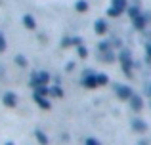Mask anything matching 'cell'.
Segmentation results:
<instances>
[{"label": "cell", "instance_id": "obj_7", "mask_svg": "<svg viewBox=\"0 0 151 145\" xmlns=\"http://www.w3.org/2000/svg\"><path fill=\"white\" fill-rule=\"evenodd\" d=\"M132 88H130V86H117V96L121 97V99H126L128 101L130 97H132Z\"/></svg>", "mask_w": 151, "mask_h": 145}, {"label": "cell", "instance_id": "obj_12", "mask_svg": "<svg viewBox=\"0 0 151 145\" xmlns=\"http://www.w3.org/2000/svg\"><path fill=\"white\" fill-rule=\"evenodd\" d=\"M35 138H37V141L40 143V145H48V136H46L42 130H37V132H35Z\"/></svg>", "mask_w": 151, "mask_h": 145}, {"label": "cell", "instance_id": "obj_14", "mask_svg": "<svg viewBox=\"0 0 151 145\" xmlns=\"http://www.w3.org/2000/svg\"><path fill=\"white\" fill-rule=\"evenodd\" d=\"M48 96H54V97H63V90L59 86H50L48 88Z\"/></svg>", "mask_w": 151, "mask_h": 145}, {"label": "cell", "instance_id": "obj_1", "mask_svg": "<svg viewBox=\"0 0 151 145\" xmlns=\"http://www.w3.org/2000/svg\"><path fill=\"white\" fill-rule=\"evenodd\" d=\"M119 59H121V65H122V71H124V74L128 78H132L134 74H132V57H130V54L128 52H121V56H119Z\"/></svg>", "mask_w": 151, "mask_h": 145}, {"label": "cell", "instance_id": "obj_4", "mask_svg": "<svg viewBox=\"0 0 151 145\" xmlns=\"http://www.w3.org/2000/svg\"><path fill=\"white\" fill-rule=\"evenodd\" d=\"M126 8V0H113V6L107 10V14L111 15V17H119V15L124 11Z\"/></svg>", "mask_w": 151, "mask_h": 145}, {"label": "cell", "instance_id": "obj_17", "mask_svg": "<svg viewBox=\"0 0 151 145\" xmlns=\"http://www.w3.org/2000/svg\"><path fill=\"white\" fill-rule=\"evenodd\" d=\"M103 54V61H109V63H111V61H113L115 59V56H113V52H111V50H107V52H101Z\"/></svg>", "mask_w": 151, "mask_h": 145}, {"label": "cell", "instance_id": "obj_11", "mask_svg": "<svg viewBox=\"0 0 151 145\" xmlns=\"http://www.w3.org/2000/svg\"><path fill=\"white\" fill-rule=\"evenodd\" d=\"M94 29H96L98 34H105L107 33V23L103 21V19H98V21L94 23Z\"/></svg>", "mask_w": 151, "mask_h": 145}, {"label": "cell", "instance_id": "obj_16", "mask_svg": "<svg viewBox=\"0 0 151 145\" xmlns=\"http://www.w3.org/2000/svg\"><path fill=\"white\" fill-rule=\"evenodd\" d=\"M77 10L81 11V14H84V11L88 10V2H86V0H78L77 2Z\"/></svg>", "mask_w": 151, "mask_h": 145}, {"label": "cell", "instance_id": "obj_27", "mask_svg": "<svg viewBox=\"0 0 151 145\" xmlns=\"http://www.w3.org/2000/svg\"><path fill=\"white\" fill-rule=\"evenodd\" d=\"M6 145H14V143H12V141H8V143H6Z\"/></svg>", "mask_w": 151, "mask_h": 145}, {"label": "cell", "instance_id": "obj_13", "mask_svg": "<svg viewBox=\"0 0 151 145\" xmlns=\"http://www.w3.org/2000/svg\"><path fill=\"white\" fill-rule=\"evenodd\" d=\"M23 25H25L29 31H33L35 27H37V21L33 19V15H25V17H23Z\"/></svg>", "mask_w": 151, "mask_h": 145}, {"label": "cell", "instance_id": "obj_6", "mask_svg": "<svg viewBox=\"0 0 151 145\" xmlns=\"http://www.w3.org/2000/svg\"><path fill=\"white\" fill-rule=\"evenodd\" d=\"M2 103L6 105V107H15V105H17V96H15L14 92H6L2 96Z\"/></svg>", "mask_w": 151, "mask_h": 145}, {"label": "cell", "instance_id": "obj_21", "mask_svg": "<svg viewBox=\"0 0 151 145\" xmlns=\"http://www.w3.org/2000/svg\"><path fill=\"white\" fill-rule=\"evenodd\" d=\"M4 50H6V38L0 34V52H4Z\"/></svg>", "mask_w": 151, "mask_h": 145}, {"label": "cell", "instance_id": "obj_5", "mask_svg": "<svg viewBox=\"0 0 151 145\" xmlns=\"http://www.w3.org/2000/svg\"><path fill=\"white\" fill-rule=\"evenodd\" d=\"M130 107H132V111H136V113H140L142 111V107H144V99H142L138 94H132V97H130Z\"/></svg>", "mask_w": 151, "mask_h": 145}, {"label": "cell", "instance_id": "obj_2", "mask_svg": "<svg viewBox=\"0 0 151 145\" xmlns=\"http://www.w3.org/2000/svg\"><path fill=\"white\" fill-rule=\"evenodd\" d=\"M48 82H50V74L44 73V71L35 73L33 76H31V86H33V88H37V86H48Z\"/></svg>", "mask_w": 151, "mask_h": 145}, {"label": "cell", "instance_id": "obj_15", "mask_svg": "<svg viewBox=\"0 0 151 145\" xmlns=\"http://www.w3.org/2000/svg\"><path fill=\"white\" fill-rule=\"evenodd\" d=\"M35 96H48V86H37L35 88Z\"/></svg>", "mask_w": 151, "mask_h": 145}, {"label": "cell", "instance_id": "obj_8", "mask_svg": "<svg viewBox=\"0 0 151 145\" xmlns=\"http://www.w3.org/2000/svg\"><path fill=\"white\" fill-rule=\"evenodd\" d=\"M132 128L136 132H140V134L147 132V124H145V120H142V119H132Z\"/></svg>", "mask_w": 151, "mask_h": 145}, {"label": "cell", "instance_id": "obj_10", "mask_svg": "<svg viewBox=\"0 0 151 145\" xmlns=\"http://www.w3.org/2000/svg\"><path fill=\"white\" fill-rule=\"evenodd\" d=\"M132 21H134V27H136L138 31H142V29H145V21H147V17H144V15H136V17H132Z\"/></svg>", "mask_w": 151, "mask_h": 145}, {"label": "cell", "instance_id": "obj_20", "mask_svg": "<svg viewBox=\"0 0 151 145\" xmlns=\"http://www.w3.org/2000/svg\"><path fill=\"white\" fill-rule=\"evenodd\" d=\"M15 63H19L21 67H25V65H27V59L23 56H17V57H15Z\"/></svg>", "mask_w": 151, "mask_h": 145}, {"label": "cell", "instance_id": "obj_9", "mask_svg": "<svg viewBox=\"0 0 151 145\" xmlns=\"http://www.w3.org/2000/svg\"><path fill=\"white\" fill-rule=\"evenodd\" d=\"M33 97H35V101L38 103V107H40V109H50L48 96H35V94H33Z\"/></svg>", "mask_w": 151, "mask_h": 145}, {"label": "cell", "instance_id": "obj_3", "mask_svg": "<svg viewBox=\"0 0 151 145\" xmlns=\"http://www.w3.org/2000/svg\"><path fill=\"white\" fill-rule=\"evenodd\" d=\"M81 84L86 86V88H90V90H94V88H98V86H100V84H98V76H96L92 71H86L84 74H82Z\"/></svg>", "mask_w": 151, "mask_h": 145}, {"label": "cell", "instance_id": "obj_26", "mask_svg": "<svg viewBox=\"0 0 151 145\" xmlns=\"http://www.w3.org/2000/svg\"><path fill=\"white\" fill-rule=\"evenodd\" d=\"M147 57H149V59H151V44L147 46Z\"/></svg>", "mask_w": 151, "mask_h": 145}, {"label": "cell", "instance_id": "obj_24", "mask_svg": "<svg viewBox=\"0 0 151 145\" xmlns=\"http://www.w3.org/2000/svg\"><path fill=\"white\" fill-rule=\"evenodd\" d=\"M100 50L101 52H107L109 50V42H100Z\"/></svg>", "mask_w": 151, "mask_h": 145}, {"label": "cell", "instance_id": "obj_22", "mask_svg": "<svg viewBox=\"0 0 151 145\" xmlns=\"http://www.w3.org/2000/svg\"><path fill=\"white\" fill-rule=\"evenodd\" d=\"M130 17H136V15H140V10H138V8H130Z\"/></svg>", "mask_w": 151, "mask_h": 145}, {"label": "cell", "instance_id": "obj_23", "mask_svg": "<svg viewBox=\"0 0 151 145\" xmlns=\"http://www.w3.org/2000/svg\"><path fill=\"white\" fill-rule=\"evenodd\" d=\"M86 145H100V141H98L96 138H88L86 139Z\"/></svg>", "mask_w": 151, "mask_h": 145}, {"label": "cell", "instance_id": "obj_19", "mask_svg": "<svg viewBox=\"0 0 151 145\" xmlns=\"http://www.w3.org/2000/svg\"><path fill=\"white\" fill-rule=\"evenodd\" d=\"M77 50H78V56H81L82 59H84V57L88 56V50H86V48H84V46H82V44H81V46H77Z\"/></svg>", "mask_w": 151, "mask_h": 145}, {"label": "cell", "instance_id": "obj_18", "mask_svg": "<svg viewBox=\"0 0 151 145\" xmlns=\"http://www.w3.org/2000/svg\"><path fill=\"white\" fill-rule=\"evenodd\" d=\"M96 76H98V84H100V86L107 84V76H105V74H103V73H98Z\"/></svg>", "mask_w": 151, "mask_h": 145}, {"label": "cell", "instance_id": "obj_28", "mask_svg": "<svg viewBox=\"0 0 151 145\" xmlns=\"http://www.w3.org/2000/svg\"><path fill=\"white\" fill-rule=\"evenodd\" d=\"M149 94H151V88H149Z\"/></svg>", "mask_w": 151, "mask_h": 145}, {"label": "cell", "instance_id": "obj_25", "mask_svg": "<svg viewBox=\"0 0 151 145\" xmlns=\"http://www.w3.org/2000/svg\"><path fill=\"white\" fill-rule=\"evenodd\" d=\"M71 44H73V38H65V40H61V46H65V48L71 46Z\"/></svg>", "mask_w": 151, "mask_h": 145}]
</instances>
